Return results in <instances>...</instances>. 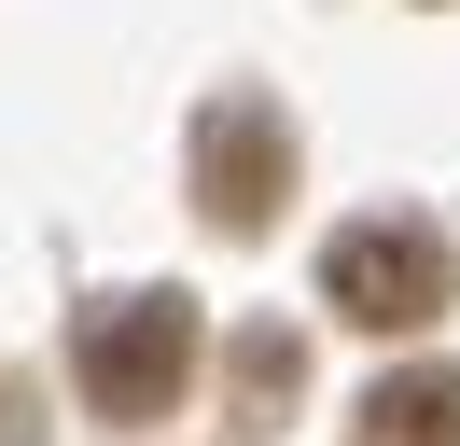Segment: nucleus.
I'll list each match as a JSON object with an SVG mask.
<instances>
[{"instance_id": "obj_1", "label": "nucleus", "mask_w": 460, "mask_h": 446, "mask_svg": "<svg viewBox=\"0 0 460 446\" xmlns=\"http://www.w3.org/2000/svg\"><path fill=\"white\" fill-rule=\"evenodd\" d=\"M70 377H84V405H98V418H168V405H181V377H196V307H181V293L84 307Z\"/></svg>"}, {"instance_id": "obj_2", "label": "nucleus", "mask_w": 460, "mask_h": 446, "mask_svg": "<svg viewBox=\"0 0 460 446\" xmlns=\"http://www.w3.org/2000/svg\"><path fill=\"white\" fill-rule=\"evenodd\" d=\"M321 307L363 321V334L447 321V237H432V223H349V237L321 251Z\"/></svg>"}, {"instance_id": "obj_3", "label": "nucleus", "mask_w": 460, "mask_h": 446, "mask_svg": "<svg viewBox=\"0 0 460 446\" xmlns=\"http://www.w3.org/2000/svg\"><path fill=\"white\" fill-rule=\"evenodd\" d=\"M293 195V126L252 98V84H224V98L196 112V210L224 223V237H265Z\"/></svg>"}, {"instance_id": "obj_4", "label": "nucleus", "mask_w": 460, "mask_h": 446, "mask_svg": "<svg viewBox=\"0 0 460 446\" xmlns=\"http://www.w3.org/2000/svg\"><path fill=\"white\" fill-rule=\"evenodd\" d=\"M349 446H460V377H447V362L376 377V390H363V418H349Z\"/></svg>"}, {"instance_id": "obj_5", "label": "nucleus", "mask_w": 460, "mask_h": 446, "mask_svg": "<svg viewBox=\"0 0 460 446\" xmlns=\"http://www.w3.org/2000/svg\"><path fill=\"white\" fill-rule=\"evenodd\" d=\"M237 390H252L237 433H279V405H293V334H252V349H237Z\"/></svg>"}]
</instances>
